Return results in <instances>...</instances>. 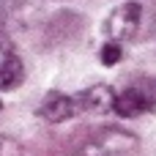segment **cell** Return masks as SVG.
I'll return each instance as SVG.
<instances>
[{
    "mask_svg": "<svg viewBox=\"0 0 156 156\" xmlns=\"http://www.w3.org/2000/svg\"><path fill=\"white\" fill-rule=\"evenodd\" d=\"M112 112L121 118H137L156 112V77H137L115 93Z\"/></svg>",
    "mask_w": 156,
    "mask_h": 156,
    "instance_id": "cell-1",
    "label": "cell"
},
{
    "mask_svg": "<svg viewBox=\"0 0 156 156\" xmlns=\"http://www.w3.org/2000/svg\"><path fill=\"white\" fill-rule=\"evenodd\" d=\"M137 145L140 140L132 132L118 126H104L77 148V156H134Z\"/></svg>",
    "mask_w": 156,
    "mask_h": 156,
    "instance_id": "cell-2",
    "label": "cell"
},
{
    "mask_svg": "<svg viewBox=\"0 0 156 156\" xmlns=\"http://www.w3.org/2000/svg\"><path fill=\"white\" fill-rule=\"evenodd\" d=\"M140 22H143V8L140 3L129 0V3H121L118 8H112V14L107 16L104 22V33H107V41H115V44H123V41H132L140 30Z\"/></svg>",
    "mask_w": 156,
    "mask_h": 156,
    "instance_id": "cell-3",
    "label": "cell"
},
{
    "mask_svg": "<svg viewBox=\"0 0 156 156\" xmlns=\"http://www.w3.org/2000/svg\"><path fill=\"white\" fill-rule=\"evenodd\" d=\"M22 80H25L22 58H19L14 41L8 38V33L0 27V90H14L22 85Z\"/></svg>",
    "mask_w": 156,
    "mask_h": 156,
    "instance_id": "cell-4",
    "label": "cell"
},
{
    "mask_svg": "<svg viewBox=\"0 0 156 156\" xmlns=\"http://www.w3.org/2000/svg\"><path fill=\"white\" fill-rule=\"evenodd\" d=\"M38 115L49 123H63L74 115H82L80 110V99L77 93H60V90H49L44 99H41V107H38Z\"/></svg>",
    "mask_w": 156,
    "mask_h": 156,
    "instance_id": "cell-5",
    "label": "cell"
},
{
    "mask_svg": "<svg viewBox=\"0 0 156 156\" xmlns=\"http://www.w3.org/2000/svg\"><path fill=\"white\" fill-rule=\"evenodd\" d=\"M77 99H80V110H82V115H85V112L104 115V112H112L115 90H112L110 85H90V88L80 90Z\"/></svg>",
    "mask_w": 156,
    "mask_h": 156,
    "instance_id": "cell-6",
    "label": "cell"
},
{
    "mask_svg": "<svg viewBox=\"0 0 156 156\" xmlns=\"http://www.w3.org/2000/svg\"><path fill=\"white\" fill-rule=\"evenodd\" d=\"M121 55H123V47L115 44V41H107V44L101 47V63H104V66H115V63L121 60Z\"/></svg>",
    "mask_w": 156,
    "mask_h": 156,
    "instance_id": "cell-7",
    "label": "cell"
},
{
    "mask_svg": "<svg viewBox=\"0 0 156 156\" xmlns=\"http://www.w3.org/2000/svg\"><path fill=\"white\" fill-rule=\"evenodd\" d=\"M0 110H3V104H0Z\"/></svg>",
    "mask_w": 156,
    "mask_h": 156,
    "instance_id": "cell-8",
    "label": "cell"
}]
</instances>
